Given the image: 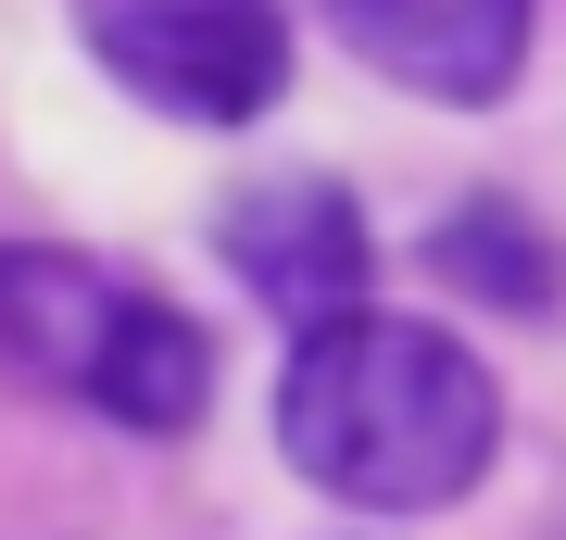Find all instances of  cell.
I'll return each mask as SVG.
<instances>
[{"instance_id":"2","label":"cell","mask_w":566,"mask_h":540,"mask_svg":"<svg viewBox=\"0 0 566 540\" xmlns=\"http://www.w3.org/2000/svg\"><path fill=\"white\" fill-rule=\"evenodd\" d=\"M76 25L102 51V76L177 126H252L290 88L277 0H76Z\"/></svg>"},{"instance_id":"5","label":"cell","mask_w":566,"mask_h":540,"mask_svg":"<svg viewBox=\"0 0 566 540\" xmlns=\"http://www.w3.org/2000/svg\"><path fill=\"white\" fill-rule=\"evenodd\" d=\"M114 315H126V289L102 277V264H76V252H0V352H13L25 378L88 390Z\"/></svg>"},{"instance_id":"1","label":"cell","mask_w":566,"mask_h":540,"mask_svg":"<svg viewBox=\"0 0 566 540\" xmlns=\"http://www.w3.org/2000/svg\"><path fill=\"white\" fill-rule=\"evenodd\" d=\"M277 441L290 465L353 502V516H441L491 478V441H504V390H491V364L441 340V327L416 315H340L303 327V352H290L277 378Z\"/></svg>"},{"instance_id":"6","label":"cell","mask_w":566,"mask_h":540,"mask_svg":"<svg viewBox=\"0 0 566 540\" xmlns=\"http://www.w3.org/2000/svg\"><path fill=\"white\" fill-rule=\"evenodd\" d=\"M76 402H102V415H126V427H189L214 402V352H202V327L189 315H164V301H139L126 289V315H114V340H102V364H88V390Z\"/></svg>"},{"instance_id":"3","label":"cell","mask_w":566,"mask_h":540,"mask_svg":"<svg viewBox=\"0 0 566 540\" xmlns=\"http://www.w3.org/2000/svg\"><path fill=\"white\" fill-rule=\"evenodd\" d=\"M227 264H240L252 301H277V315H340V301H365V214L353 189L327 177H264L227 201Z\"/></svg>"},{"instance_id":"4","label":"cell","mask_w":566,"mask_h":540,"mask_svg":"<svg viewBox=\"0 0 566 540\" xmlns=\"http://www.w3.org/2000/svg\"><path fill=\"white\" fill-rule=\"evenodd\" d=\"M327 25L416 100H504L528 63V0H327Z\"/></svg>"},{"instance_id":"7","label":"cell","mask_w":566,"mask_h":540,"mask_svg":"<svg viewBox=\"0 0 566 540\" xmlns=\"http://www.w3.org/2000/svg\"><path fill=\"white\" fill-rule=\"evenodd\" d=\"M428 264H441L465 301H504V315H528V301L554 289V264H542V240H528V214H516V201H465V214H441Z\"/></svg>"}]
</instances>
